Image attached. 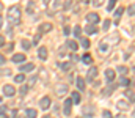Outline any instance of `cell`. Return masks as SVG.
<instances>
[{
	"mask_svg": "<svg viewBox=\"0 0 135 118\" xmlns=\"http://www.w3.org/2000/svg\"><path fill=\"white\" fill-rule=\"evenodd\" d=\"M8 20L13 24V25H17L20 22V8L19 6H11L8 9Z\"/></svg>",
	"mask_w": 135,
	"mask_h": 118,
	"instance_id": "cell-1",
	"label": "cell"
},
{
	"mask_svg": "<svg viewBox=\"0 0 135 118\" xmlns=\"http://www.w3.org/2000/svg\"><path fill=\"white\" fill-rule=\"evenodd\" d=\"M87 20H88V24L96 25L101 19H99V14H96V13H90V14H87Z\"/></svg>",
	"mask_w": 135,
	"mask_h": 118,
	"instance_id": "cell-2",
	"label": "cell"
},
{
	"mask_svg": "<svg viewBox=\"0 0 135 118\" xmlns=\"http://www.w3.org/2000/svg\"><path fill=\"white\" fill-rule=\"evenodd\" d=\"M94 115V107L93 106H83V118H91Z\"/></svg>",
	"mask_w": 135,
	"mask_h": 118,
	"instance_id": "cell-3",
	"label": "cell"
},
{
	"mask_svg": "<svg viewBox=\"0 0 135 118\" xmlns=\"http://www.w3.org/2000/svg\"><path fill=\"white\" fill-rule=\"evenodd\" d=\"M3 93H5V96L11 98V96L16 95V88H14L13 85H5V87H3Z\"/></svg>",
	"mask_w": 135,
	"mask_h": 118,
	"instance_id": "cell-4",
	"label": "cell"
},
{
	"mask_svg": "<svg viewBox=\"0 0 135 118\" xmlns=\"http://www.w3.org/2000/svg\"><path fill=\"white\" fill-rule=\"evenodd\" d=\"M72 99H66L64 101V109H63V112H64V115L66 117H69L71 115V110H72Z\"/></svg>",
	"mask_w": 135,
	"mask_h": 118,
	"instance_id": "cell-5",
	"label": "cell"
},
{
	"mask_svg": "<svg viewBox=\"0 0 135 118\" xmlns=\"http://www.w3.org/2000/svg\"><path fill=\"white\" fill-rule=\"evenodd\" d=\"M50 102H52V101H50V98H49V96H44V98L39 101V107H41V109H44V110H47V109L50 107Z\"/></svg>",
	"mask_w": 135,
	"mask_h": 118,
	"instance_id": "cell-6",
	"label": "cell"
},
{
	"mask_svg": "<svg viewBox=\"0 0 135 118\" xmlns=\"http://www.w3.org/2000/svg\"><path fill=\"white\" fill-rule=\"evenodd\" d=\"M52 24L50 22H44V24H41V27H39V33H47V32H50L52 30Z\"/></svg>",
	"mask_w": 135,
	"mask_h": 118,
	"instance_id": "cell-7",
	"label": "cell"
},
{
	"mask_svg": "<svg viewBox=\"0 0 135 118\" xmlns=\"http://www.w3.org/2000/svg\"><path fill=\"white\" fill-rule=\"evenodd\" d=\"M96 76H98V68H90V71H88V76H87V79H88L90 82H94Z\"/></svg>",
	"mask_w": 135,
	"mask_h": 118,
	"instance_id": "cell-8",
	"label": "cell"
},
{
	"mask_svg": "<svg viewBox=\"0 0 135 118\" xmlns=\"http://www.w3.org/2000/svg\"><path fill=\"white\" fill-rule=\"evenodd\" d=\"M33 68H35L33 63H25V65H20L19 71H20V73H28V71H33Z\"/></svg>",
	"mask_w": 135,
	"mask_h": 118,
	"instance_id": "cell-9",
	"label": "cell"
},
{
	"mask_svg": "<svg viewBox=\"0 0 135 118\" xmlns=\"http://www.w3.org/2000/svg\"><path fill=\"white\" fill-rule=\"evenodd\" d=\"M38 57H39L41 60H46V58H47V49H46V47H39V49H38Z\"/></svg>",
	"mask_w": 135,
	"mask_h": 118,
	"instance_id": "cell-10",
	"label": "cell"
},
{
	"mask_svg": "<svg viewBox=\"0 0 135 118\" xmlns=\"http://www.w3.org/2000/svg\"><path fill=\"white\" fill-rule=\"evenodd\" d=\"M105 77H107L109 82H113V80H115V71H113V69H107V71H105Z\"/></svg>",
	"mask_w": 135,
	"mask_h": 118,
	"instance_id": "cell-11",
	"label": "cell"
},
{
	"mask_svg": "<svg viewBox=\"0 0 135 118\" xmlns=\"http://www.w3.org/2000/svg\"><path fill=\"white\" fill-rule=\"evenodd\" d=\"M64 93H68V87L66 85H58L57 87V95L58 96H63Z\"/></svg>",
	"mask_w": 135,
	"mask_h": 118,
	"instance_id": "cell-12",
	"label": "cell"
},
{
	"mask_svg": "<svg viewBox=\"0 0 135 118\" xmlns=\"http://www.w3.org/2000/svg\"><path fill=\"white\" fill-rule=\"evenodd\" d=\"M85 32H87L88 35H94V33L98 32V28H96V25H91V24H90V25L85 27Z\"/></svg>",
	"mask_w": 135,
	"mask_h": 118,
	"instance_id": "cell-13",
	"label": "cell"
},
{
	"mask_svg": "<svg viewBox=\"0 0 135 118\" xmlns=\"http://www.w3.org/2000/svg\"><path fill=\"white\" fill-rule=\"evenodd\" d=\"M24 60H25V55H22V54H16L13 57V61L14 63H24Z\"/></svg>",
	"mask_w": 135,
	"mask_h": 118,
	"instance_id": "cell-14",
	"label": "cell"
},
{
	"mask_svg": "<svg viewBox=\"0 0 135 118\" xmlns=\"http://www.w3.org/2000/svg\"><path fill=\"white\" fill-rule=\"evenodd\" d=\"M60 6H61V2H60V0H53V2H52V6H50V13L57 11Z\"/></svg>",
	"mask_w": 135,
	"mask_h": 118,
	"instance_id": "cell-15",
	"label": "cell"
},
{
	"mask_svg": "<svg viewBox=\"0 0 135 118\" xmlns=\"http://www.w3.org/2000/svg\"><path fill=\"white\" fill-rule=\"evenodd\" d=\"M25 114H27V117H28V118H36V117H38V112H36L35 109H27V112H25Z\"/></svg>",
	"mask_w": 135,
	"mask_h": 118,
	"instance_id": "cell-16",
	"label": "cell"
},
{
	"mask_svg": "<svg viewBox=\"0 0 135 118\" xmlns=\"http://www.w3.org/2000/svg\"><path fill=\"white\" fill-rule=\"evenodd\" d=\"M75 84H77V87H79V90H85V80H83L82 77H79V79L75 80Z\"/></svg>",
	"mask_w": 135,
	"mask_h": 118,
	"instance_id": "cell-17",
	"label": "cell"
},
{
	"mask_svg": "<svg viewBox=\"0 0 135 118\" xmlns=\"http://www.w3.org/2000/svg\"><path fill=\"white\" fill-rule=\"evenodd\" d=\"M82 61H83V63H87V65H90V63L93 61V58H91V55H90V54H85V55L82 57Z\"/></svg>",
	"mask_w": 135,
	"mask_h": 118,
	"instance_id": "cell-18",
	"label": "cell"
},
{
	"mask_svg": "<svg viewBox=\"0 0 135 118\" xmlns=\"http://www.w3.org/2000/svg\"><path fill=\"white\" fill-rule=\"evenodd\" d=\"M120 85H123V87H127V85H131V80H129L127 77H124V76H123V77L120 79Z\"/></svg>",
	"mask_w": 135,
	"mask_h": 118,
	"instance_id": "cell-19",
	"label": "cell"
},
{
	"mask_svg": "<svg viewBox=\"0 0 135 118\" xmlns=\"http://www.w3.org/2000/svg\"><path fill=\"white\" fill-rule=\"evenodd\" d=\"M118 39H120V36H118L116 33H113L112 36H109V39H107V41H109V43H113V44H115V43H118Z\"/></svg>",
	"mask_w": 135,
	"mask_h": 118,
	"instance_id": "cell-20",
	"label": "cell"
},
{
	"mask_svg": "<svg viewBox=\"0 0 135 118\" xmlns=\"http://www.w3.org/2000/svg\"><path fill=\"white\" fill-rule=\"evenodd\" d=\"M60 68H61L63 71H69V69L72 68V65H71L69 61H66V63H61V65H60Z\"/></svg>",
	"mask_w": 135,
	"mask_h": 118,
	"instance_id": "cell-21",
	"label": "cell"
},
{
	"mask_svg": "<svg viewBox=\"0 0 135 118\" xmlns=\"http://www.w3.org/2000/svg\"><path fill=\"white\" fill-rule=\"evenodd\" d=\"M20 44H22V47H24V49H25V50H28V49H30V47H31V43H30V41H28V39H24V41H22V43H20Z\"/></svg>",
	"mask_w": 135,
	"mask_h": 118,
	"instance_id": "cell-22",
	"label": "cell"
},
{
	"mask_svg": "<svg viewBox=\"0 0 135 118\" xmlns=\"http://www.w3.org/2000/svg\"><path fill=\"white\" fill-rule=\"evenodd\" d=\"M68 47H69L71 50H77V47H79V46H77V43H75V41H68Z\"/></svg>",
	"mask_w": 135,
	"mask_h": 118,
	"instance_id": "cell-23",
	"label": "cell"
},
{
	"mask_svg": "<svg viewBox=\"0 0 135 118\" xmlns=\"http://www.w3.org/2000/svg\"><path fill=\"white\" fill-rule=\"evenodd\" d=\"M14 80H16L17 84H24V80H25V76H24V74L20 73L19 76H16V77H14Z\"/></svg>",
	"mask_w": 135,
	"mask_h": 118,
	"instance_id": "cell-24",
	"label": "cell"
},
{
	"mask_svg": "<svg viewBox=\"0 0 135 118\" xmlns=\"http://www.w3.org/2000/svg\"><path fill=\"white\" fill-rule=\"evenodd\" d=\"M11 74V69L9 68H3V69H0V77H3V76H9Z\"/></svg>",
	"mask_w": 135,
	"mask_h": 118,
	"instance_id": "cell-25",
	"label": "cell"
},
{
	"mask_svg": "<svg viewBox=\"0 0 135 118\" xmlns=\"http://www.w3.org/2000/svg\"><path fill=\"white\" fill-rule=\"evenodd\" d=\"M123 11H124V8L121 6V8H118L116 11H115V17H116V22H118V19L121 17V14H123Z\"/></svg>",
	"mask_w": 135,
	"mask_h": 118,
	"instance_id": "cell-26",
	"label": "cell"
},
{
	"mask_svg": "<svg viewBox=\"0 0 135 118\" xmlns=\"http://www.w3.org/2000/svg\"><path fill=\"white\" fill-rule=\"evenodd\" d=\"M115 88H116V85H112L110 88H105V90H104V95H105V96H110V95H112V91H113Z\"/></svg>",
	"mask_w": 135,
	"mask_h": 118,
	"instance_id": "cell-27",
	"label": "cell"
},
{
	"mask_svg": "<svg viewBox=\"0 0 135 118\" xmlns=\"http://www.w3.org/2000/svg\"><path fill=\"white\" fill-rule=\"evenodd\" d=\"M72 102L74 104H79L80 102V95L79 93H72Z\"/></svg>",
	"mask_w": 135,
	"mask_h": 118,
	"instance_id": "cell-28",
	"label": "cell"
},
{
	"mask_svg": "<svg viewBox=\"0 0 135 118\" xmlns=\"http://www.w3.org/2000/svg\"><path fill=\"white\" fill-rule=\"evenodd\" d=\"M115 5H116V0H110L109 5H107V11H112V9L115 8Z\"/></svg>",
	"mask_w": 135,
	"mask_h": 118,
	"instance_id": "cell-29",
	"label": "cell"
},
{
	"mask_svg": "<svg viewBox=\"0 0 135 118\" xmlns=\"http://www.w3.org/2000/svg\"><path fill=\"white\" fill-rule=\"evenodd\" d=\"M118 107H120V109H123V110H126L129 106H127V102H126V101H120V102H118Z\"/></svg>",
	"mask_w": 135,
	"mask_h": 118,
	"instance_id": "cell-30",
	"label": "cell"
},
{
	"mask_svg": "<svg viewBox=\"0 0 135 118\" xmlns=\"http://www.w3.org/2000/svg\"><path fill=\"white\" fill-rule=\"evenodd\" d=\"M74 35H75V36H80V35H82V28H80L79 25L74 27Z\"/></svg>",
	"mask_w": 135,
	"mask_h": 118,
	"instance_id": "cell-31",
	"label": "cell"
},
{
	"mask_svg": "<svg viewBox=\"0 0 135 118\" xmlns=\"http://www.w3.org/2000/svg\"><path fill=\"white\" fill-rule=\"evenodd\" d=\"M80 43H82V46H83L85 49H88V47H90V41H88L87 38H82V41H80Z\"/></svg>",
	"mask_w": 135,
	"mask_h": 118,
	"instance_id": "cell-32",
	"label": "cell"
},
{
	"mask_svg": "<svg viewBox=\"0 0 135 118\" xmlns=\"http://www.w3.org/2000/svg\"><path fill=\"white\" fill-rule=\"evenodd\" d=\"M118 73H120L121 76H124V74L127 73V68H126V66H118Z\"/></svg>",
	"mask_w": 135,
	"mask_h": 118,
	"instance_id": "cell-33",
	"label": "cell"
},
{
	"mask_svg": "<svg viewBox=\"0 0 135 118\" xmlns=\"http://www.w3.org/2000/svg\"><path fill=\"white\" fill-rule=\"evenodd\" d=\"M126 96H127L131 101H135V93L134 91H126Z\"/></svg>",
	"mask_w": 135,
	"mask_h": 118,
	"instance_id": "cell-34",
	"label": "cell"
},
{
	"mask_svg": "<svg viewBox=\"0 0 135 118\" xmlns=\"http://www.w3.org/2000/svg\"><path fill=\"white\" fill-rule=\"evenodd\" d=\"M33 9H35V3H33V2H30V3H28V6H27V11L31 14V13H33Z\"/></svg>",
	"mask_w": 135,
	"mask_h": 118,
	"instance_id": "cell-35",
	"label": "cell"
},
{
	"mask_svg": "<svg viewBox=\"0 0 135 118\" xmlns=\"http://www.w3.org/2000/svg\"><path fill=\"white\" fill-rule=\"evenodd\" d=\"M105 3V0H93V5L94 6H102Z\"/></svg>",
	"mask_w": 135,
	"mask_h": 118,
	"instance_id": "cell-36",
	"label": "cell"
},
{
	"mask_svg": "<svg viewBox=\"0 0 135 118\" xmlns=\"http://www.w3.org/2000/svg\"><path fill=\"white\" fill-rule=\"evenodd\" d=\"M127 13H129L131 16H135V3H134V5H131V6H129V9H127Z\"/></svg>",
	"mask_w": 135,
	"mask_h": 118,
	"instance_id": "cell-37",
	"label": "cell"
},
{
	"mask_svg": "<svg viewBox=\"0 0 135 118\" xmlns=\"http://www.w3.org/2000/svg\"><path fill=\"white\" fill-rule=\"evenodd\" d=\"M102 117H104V118H113V115H112V112H109V110H104Z\"/></svg>",
	"mask_w": 135,
	"mask_h": 118,
	"instance_id": "cell-38",
	"label": "cell"
},
{
	"mask_svg": "<svg viewBox=\"0 0 135 118\" xmlns=\"http://www.w3.org/2000/svg\"><path fill=\"white\" fill-rule=\"evenodd\" d=\"M35 82H36V76H33V77H30V79H28V85H33Z\"/></svg>",
	"mask_w": 135,
	"mask_h": 118,
	"instance_id": "cell-39",
	"label": "cell"
},
{
	"mask_svg": "<svg viewBox=\"0 0 135 118\" xmlns=\"http://www.w3.org/2000/svg\"><path fill=\"white\" fill-rule=\"evenodd\" d=\"M27 91H28V87H22L19 93H20V95H27Z\"/></svg>",
	"mask_w": 135,
	"mask_h": 118,
	"instance_id": "cell-40",
	"label": "cell"
},
{
	"mask_svg": "<svg viewBox=\"0 0 135 118\" xmlns=\"http://www.w3.org/2000/svg\"><path fill=\"white\" fill-rule=\"evenodd\" d=\"M39 38H41V33H38V35L35 36V39H33V44H36V43L39 41Z\"/></svg>",
	"mask_w": 135,
	"mask_h": 118,
	"instance_id": "cell-41",
	"label": "cell"
},
{
	"mask_svg": "<svg viewBox=\"0 0 135 118\" xmlns=\"http://www.w3.org/2000/svg\"><path fill=\"white\" fill-rule=\"evenodd\" d=\"M104 28H105V30L110 28V20H105V22H104Z\"/></svg>",
	"mask_w": 135,
	"mask_h": 118,
	"instance_id": "cell-42",
	"label": "cell"
},
{
	"mask_svg": "<svg viewBox=\"0 0 135 118\" xmlns=\"http://www.w3.org/2000/svg\"><path fill=\"white\" fill-rule=\"evenodd\" d=\"M107 47H109V46H107V44H105V41H104V43L101 44V50H107Z\"/></svg>",
	"mask_w": 135,
	"mask_h": 118,
	"instance_id": "cell-43",
	"label": "cell"
},
{
	"mask_svg": "<svg viewBox=\"0 0 135 118\" xmlns=\"http://www.w3.org/2000/svg\"><path fill=\"white\" fill-rule=\"evenodd\" d=\"M5 112H6V107L5 106H0V115H3Z\"/></svg>",
	"mask_w": 135,
	"mask_h": 118,
	"instance_id": "cell-44",
	"label": "cell"
},
{
	"mask_svg": "<svg viewBox=\"0 0 135 118\" xmlns=\"http://www.w3.org/2000/svg\"><path fill=\"white\" fill-rule=\"evenodd\" d=\"M3 44H5V38H3V36H2V35H0V47H2V46H3Z\"/></svg>",
	"mask_w": 135,
	"mask_h": 118,
	"instance_id": "cell-45",
	"label": "cell"
},
{
	"mask_svg": "<svg viewBox=\"0 0 135 118\" xmlns=\"http://www.w3.org/2000/svg\"><path fill=\"white\" fill-rule=\"evenodd\" d=\"M3 63H5V57L0 54V65H3Z\"/></svg>",
	"mask_w": 135,
	"mask_h": 118,
	"instance_id": "cell-46",
	"label": "cell"
},
{
	"mask_svg": "<svg viewBox=\"0 0 135 118\" xmlns=\"http://www.w3.org/2000/svg\"><path fill=\"white\" fill-rule=\"evenodd\" d=\"M79 2H80V3H83V5H87V3H88L90 0H79Z\"/></svg>",
	"mask_w": 135,
	"mask_h": 118,
	"instance_id": "cell-47",
	"label": "cell"
},
{
	"mask_svg": "<svg viewBox=\"0 0 135 118\" xmlns=\"http://www.w3.org/2000/svg\"><path fill=\"white\" fill-rule=\"evenodd\" d=\"M2 25H3V17L0 16V28H2Z\"/></svg>",
	"mask_w": 135,
	"mask_h": 118,
	"instance_id": "cell-48",
	"label": "cell"
},
{
	"mask_svg": "<svg viewBox=\"0 0 135 118\" xmlns=\"http://www.w3.org/2000/svg\"><path fill=\"white\" fill-rule=\"evenodd\" d=\"M42 118H52V117H49V115H44V117H42Z\"/></svg>",
	"mask_w": 135,
	"mask_h": 118,
	"instance_id": "cell-49",
	"label": "cell"
},
{
	"mask_svg": "<svg viewBox=\"0 0 135 118\" xmlns=\"http://www.w3.org/2000/svg\"><path fill=\"white\" fill-rule=\"evenodd\" d=\"M132 30H134V35H135V25H134V28H132Z\"/></svg>",
	"mask_w": 135,
	"mask_h": 118,
	"instance_id": "cell-50",
	"label": "cell"
},
{
	"mask_svg": "<svg viewBox=\"0 0 135 118\" xmlns=\"http://www.w3.org/2000/svg\"><path fill=\"white\" fill-rule=\"evenodd\" d=\"M2 8H3V6H2V3H0V9H2Z\"/></svg>",
	"mask_w": 135,
	"mask_h": 118,
	"instance_id": "cell-51",
	"label": "cell"
},
{
	"mask_svg": "<svg viewBox=\"0 0 135 118\" xmlns=\"http://www.w3.org/2000/svg\"><path fill=\"white\" fill-rule=\"evenodd\" d=\"M16 118H22V117H16Z\"/></svg>",
	"mask_w": 135,
	"mask_h": 118,
	"instance_id": "cell-52",
	"label": "cell"
},
{
	"mask_svg": "<svg viewBox=\"0 0 135 118\" xmlns=\"http://www.w3.org/2000/svg\"><path fill=\"white\" fill-rule=\"evenodd\" d=\"M0 102H2V98H0Z\"/></svg>",
	"mask_w": 135,
	"mask_h": 118,
	"instance_id": "cell-53",
	"label": "cell"
}]
</instances>
